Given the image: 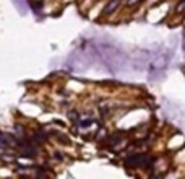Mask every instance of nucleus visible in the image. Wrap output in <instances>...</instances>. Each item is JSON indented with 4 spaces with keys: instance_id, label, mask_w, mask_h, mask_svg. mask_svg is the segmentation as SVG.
Wrapping results in <instances>:
<instances>
[{
    "instance_id": "f257e3e1",
    "label": "nucleus",
    "mask_w": 185,
    "mask_h": 179,
    "mask_svg": "<svg viewBox=\"0 0 185 179\" xmlns=\"http://www.w3.org/2000/svg\"><path fill=\"white\" fill-rule=\"evenodd\" d=\"M148 163H149V158L146 155H132L125 160V164L130 168H148Z\"/></svg>"
},
{
    "instance_id": "f03ea898",
    "label": "nucleus",
    "mask_w": 185,
    "mask_h": 179,
    "mask_svg": "<svg viewBox=\"0 0 185 179\" xmlns=\"http://www.w3.org/2000/svg\"><path fill=\"white\" fill-rule=\"evenodd\" d=\"M120 5V0H111L109 3L106 5V8H104V15H111L112 12L117 10V7Z\"/></svg>"
},
{
    "instance_id": "7ed1b4c3",
    "label": "nucleus",
    "mask_w": 185,
    "mask_h": 179,
    "mask_svg": "<svg viewBox=\"0 0 185 179\" xmlns=\"http://www.w3.org/2000/svg\"><path fill=\"white\" fill-rule=\"evenodd\" d=\"M135 2H138V0H128V5H133Z\"/></svg>"
}]
</instances>
